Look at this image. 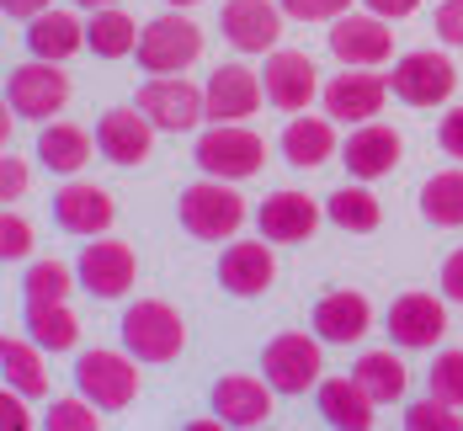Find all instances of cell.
Wrapping results in <instances>:
<instances>
[{
    "mask_svg": "<svg viewBox=\"0 0 463 431\" xmlns=\"http://www.w3.org/2000/svg\"><path fill=\"white\" fill-rule=\"evenodd\" d=\"M176 219L192 239H234L245 224V197L224 182V176H208V182H192L176 197Z\"/></svg>",
    "mask_w": 463,
    "mask_h": 431,
    "instance_id": "1",
    "label": "cell"
},
{
    "mask_svg": "<svg viewBox=\"0 0 463 431\" xmlns=\"http://www.w3.org/2000/svg\"><path fill=\"white\" fill-rule=\"evenodd\" d=\"M278 277V256H272V239H234L224 245V256H219V283L230 287L234 298H256V293H267Z\"/></svg>",
    "mask_w": 463,
    "mask_h": 431,
    "instance_id": "20",
    "label": "cell"
},
{
    "mask_svg": "<svg viewBox=\"0 0 463 431\" xmlns=\"http://www.w3.org/2000/svg\"><path fill=\"white\" fill-rule=\"evenodd\" d=\"M261 373L278 394H309L325 373V357H320V341L304 331H282L267 341L261 351Z\"/></svg>",
    "mask_w": 463,
    "mask_h": 431,
    "instance_id": "8",
    "label": "cell"
},
{
    "mask_svg": "<svg viewBox=\"0 0 463 431\" xmlns=\"http://www.w3.org/2000/svg\"><path fill=\"white\" fill-rule=\"evenodd\" d=\"M437 144H442L453 160H463V107H453V112L442 117V128H437Z\"/></svg>",
    "mask_w": 463,
    "mask_h": 431,
    "instance_id": "43",
    "label": "cell"
},
{
    "mask_svg": "<svg viewBox=\"0 0 463 431\" xmlns=\"http://www.w3.org/2000/svg\"><path fill=\"white\" fill-rule=\"evenodd\" d=\"M75 383L80 394L96 399L101 410H128L134 394H139V357L134 351H80L75 362Z\"/></svg>",
    "mask_w": 463,
    "mask_h": 431,
    "instance_id": "6",
    "label": "cell"
},
{
    "mask_svg": "<svg viewBox=\"0 0 463 431\" xmlns=\"http://www.w3.org/2000/svg\"><path fill=\"white\" fill-rule=\"evenodd\" d=\"M405 426L411 431H463V416L458 405H448V399H416L411 410H405Z\"/></svg>",
    "mask_w": 463,
    "mask_h": 431,
    "instance_id": "35",
    "label": "cell"
},
{
    "mask_svg": "<svg viewBox=\"0 0 463 431\" xmlns=\"http://www.w3.org/2000/svg\"><path fill=\"white\" fill-rule=\"evenodd\" d=\"M373 410H378V399H373L357 379H325L320 383V416L330 421V426L368 431L373 426Z\"/></svg>",
    "mask_w": 463,
    "mask_h": 431,
    "instance_id": "25",
    "label": "cell"
},
{
    "mask_svg": "<svg viewBox=\"0 0 463 431\" xmlns=\"http://www.w3.org/2000/svg\"><path fill=\"white\" fill-rule=\"evenodd\" d=\"M203 91H208V117L213 123H245L267 101V80L250 64H219Z\"/></svg>",
    "mask_w": 463,
    "mask_h": 431,
    "instance_id": "15",
    "label": "cell"
},
{
    "mask_svg": "<svg viewBox=\"0 0 463 431\" xmlns=\"http://www.w3.org/2000/svg\"><path fill=\"white\" fill-rule=\"evenodd\" d=\"M75 267H64V261H33L27 267V277H22V293L27 298H70L75 293Z\"/></svg>",
    "mask_w": 463,
    "mask_h": 431,
    "instance_id": "34",
    "label": "cell"
},
{
    "mask_svg": "<svg viewBox=\"0 0 463 431\" xmlns=\"http://www.w3.org/2000/svg\"><path fill=\"white\" fill-rule=\"evenodd\" d=\"M123 346L139 362H171L186 346V320L165 298H139V304L123 309Z\"/></svg>",
    "mask_w": 463,
    "mask_h": 431,
    "instance_id": "2",
    "label": "cell"
},
{
    "mask_svg": "<svg viewBox=\"0 0 463 431\" xmlns=\"http://www.w3.org/2000/svg\"><path fill=\"white\" fill-rule=\"evenodd\" d=\"M80 11H101V5H123V0H75Z\"/></svg>",
    "mask_w": 463,
    "mask_h": 431,
    "instance_id": "47",
    "label": "cell"
},
{
    "mask_svg": "<svg viewBox=\"0 0 463 431\" xmlns=\"http://www.w3.org/2000/svg\"><path fill=\"white\" fill-rule=\"evenodd\" d=\"M0 256H5V261L33 256V224H27L22 213H11V208H5V219H0Z\"/></svg>",
    "mask_w": 463,
    "mask_h": 431,
    "instance_id": "38",
    "label": "cell"
},
{
    "mask_svg": "<svg viewBox=\"0 0 463 431\" xmlns=\"http://www.w3.org/2000/svg\"><path fill=\"white\" fill-rule=\"evenodd\" d=\"M282 5L272 0H224V11H219V27H224V38H230L240 53H272L282 38Z\"/></svg>",
    "mask_w": 463,
    "mask_h": 431,
    "instance_id": "16",
    "label": "cell"
},
{
    "mask_svg": "<svg viewBox=\"0 0 463 431\" xmlns=\"http://www.w3.org/2000/svg\"><path fill=\"white\" fill-rule=\"evenodd\" d=\"M352 379L363 383L378 405H394V399H405V389H411V368H405L394 351H363L357 368H352Z\"/></svg>",
    "mask_w": 463,
    "mask_h": 431,
    "instance_id": "33",
    "label": "cell"
},
{
    "mask_svg": "<svg viewBox=\"0 0 463 431\" xmlns=\"http://www.w3.org/2000/svg\"><path fill=\"white\" fill-rule=\"evenodd\" d=\"M330 53L346 64V70H378L389 64L394 53V33H389V16H335L330 22Z\"/></svg>",
    "mask_w": 463,
    "mask_h": 431,
    "instance_id": "11",
    "label": "cell"
},
{
    "mask_svg": "<svg viewBox=\"0 0 463 431\" xmlns=\"http://www.w3.org/2000/svg\"><path fill=\"white\" fill-rule=\"evenodd\" d=\"M16 394H22V389H16ZM16 394H11V383H5V394H0V426L5 431H27L33 426V416H27V405H22Z\"/></svg>",
    "mask_w": 463,
    "mask_h": 431,
    "instance_id": "42",
    "label": "cell"
},
{
    "mask_svg": "<svg viewBox=\"0 0 463 431\" xmlns=\"http://www.w3.org/2000/svg\"><path fill=\"white\" fill-rule=\"evenodd\" d=\"M139 22L128 16V11H118V5H101L91 11V27H86V48H91L96 59H128V53H139Z\"/></svg>",
    "mask_w": 463,
    "mask_h": 431,
    "instance_id": "30",
    "label": "cell"
},
{
    "mask_svg": "<svg viewBox=\"0 0 463 431\" xmlns=\"http://www.w3.org/2000/svg\"><path fill=\"white\" fill-rule=\"evenodd\" d=\"M139 107L149 112L155 128L186 134V128H197V123L208 117V91H197L186 75H155V80H144Z\"/></svg>",
    "mask_w": 463,
    "mask_h": 431,
    "instance_id": "9",
    "label": "cell"
},
{
    "mask_svg": "<svg viewBox=\"0 0 463 431\" xmlns=\"http://www.w3.org/2000/svg\"><path fill=\"white\" fill-rule=\"evenodd\" d=\"M27 335L43 351H70L80 341V320H75L70 298H27Z\"/></svg>",
    "mask_w": 463,
    "mask_h": 431,
    "instance_id": "28",
    "label": "cell"
},
{
    "mask_svg": "<svg viewBox=\"0 0 463 431\" xmlns=\"http://www.w3.org/2000/svg\"><path fill=\"white\" fill-rule=\"evenodd\" d=\"M101 405L96 399H53V410H48V426L53 431H101V416H96Z\"/></svg>",
    "mask_w": 463,
    "mask_h": 431,
    "instance_id": "36",
    "label": "cell"
},
{
    "mask_svg": "<svg viewBox=\"0 0 463 431\" xmlns=\"http://www.w3.org/2000/svg\"><path fill=\"white\" fill-rule=\"evenodd\" d=\"M272 383L267 379H250V373H224V379L213 383V416L224 421V426H267L272 421Z\"/></svg>",
    "mask_w": 463,
    "mask_h": 431,
    "instance_id": "21",
    "label": "cell"
},
{
    "mask_svg": "<svg viewBox=\"0 0 463 431\" xmlns=\"http://www.w3.org/2000/svg\"><path fill=\"white\" fill-rule=\"evenodd\" d=\"M400 155H405V139L389 128V123H357L346 144H341V165L357 176V182H378V176H389L394 165H400Z\"/></svg>",
    "mask_w": 463,
    "mask_h": 431,
    "instance_id": "19",
    "label": "cell"
},
{
    "mask_svg": "<svg viewBox=\"0 0 463 431\" xmlns=\"http://www.w3.org/2000/svg\"><path fill=\"white\" fill-rule=\"evenodd\" d=\"M5 5V16H16V22H33V16H43L48 0H0Z\"/></svg>",
    "mask_w": 463,
    "mask_h": 431,
    "instance_id": "46",
    "label": "cell"
},
{
    "mask_svg": "<svg viewBox=\"0 0 463 431\" xmlns=\"http://www.w3.org/2000/svg\"><path fill=\"white\" fill-rule=\"evenodd\" d=\"M368 331H373L368 293H357V287H335V293H325L320 304H315V335L330 341V346H352V341H363Z\"/></svg>",
    "mask_w": 463,
    "mask_h": 431,
    "instance_id": "23",
    "label": "cell"
},
{
    "mask_svg": "<svg viewBox=\"0 0 463 431\" xmlns=\"http://www.w3.org/2000/svg\"><path fill=\"white\" fill-rule=\"evenodd\" d=\"M389 101V75H373V70H346L325 86V112L335 123H373Z\"/></svg>",
    "mask_w": 463,
    "mask_h": 431,
    "instance_id": "17",
    "label": "cell"
},
{
    "mask_svg": "<svg viewBox=\"0 0 463 431\" xmlns=\"http://www.w3.org/2000/svg\"><path fill=\"white\" fill-rule=\"evenodd\" d=\"M203 59V27L182 16L176 5L165 16H155L139 33V70L144 75H182L186 64Z\"/></svg>",
    "mask_w": 463,
    "mask_h": 431,
    "instance_id": "3",
    "label": "cell"
},
{
    "mask_svg": "<svg viewBox=\"0 0 463 431\" xmlns=\"http://www.w3.org/2000/svg\"><path fill=\"white\" fill-rule=\"evenodd\" d=\"M165 5H176V11H186V5H197V0H165Z\"/></svg>",
    "mask_w": 463,
    "mask_h": 431,
    "instance_id": "48",
    "label": "cell"
},
{
    "mask_svg": "<svg viewBox=\"0 0 463 431\" xmlns=\"http://www.w3.org/2000/svg\"><path fill=\"white\" fill-rule=\"evenodd\" d=\"M27 48H33V59L64 64V59H75V53L86 48V27H80L70 11H43V16L27 22Z\"/></svg>",
    "mask_w": 463,
    "mask_h": 431,
    "instance_id": "27",
    "label": "cell"
},
{
    "mask_svg": "<svg viewBox=\"0 0 463 431\" xmlns=\"http://www.w3.org/2000/svg\"><path fill=\"white\" fill-rule=\"evenodd\" d=\"M282 155H288V165H298V171L325 165V160L335 155V117H330V112H325V117H293V123L282 128Z\"/></svg>",
    "mask_w": 463,
    "mask_h": 431,
    "instance_id": "26",
    "label": "cell"
},
{
    "mask_svg": "<svg viewBox=\"0 0 463 431\" xmlns=\"http://www.w3.org/2000/svg\"><path fill=\"white\" fill-rule=\"evenodd\" d=\"M96 144L112 165H144L149 149H155V123H149L144 107H112L96 123Z\"/></svg>",
    "mask_w": 463,
    "mask_h": 431,
    "instance_id": "18",
    "label": "cell"
},
{
    "mask_svg": "<svg viewBox=\"0 0 463 431\" xmlns=\"http://www.w3.org/2000/svg\"><path fill=\"white\" fill-rule=\"evenodd\" d=\"M75 272H80V287H86L91 298H123L128 287L139 283V256H134V245H128V239L96 235V245L80 250Z\"/></svg>",
    "mask_w": 463,
    "mask_h": 431,
    "instance_id": "10",
    "label": "cell"
},
{
    "mask_svg": "<svg viewBox=\"0 0 463 431\" xmlns=\"http://www.w3.org/2000/svg\"><path fill=\"white\" fill-rule=\"evenodd\" d=\"M22 192H27V160H16V149H5L0 155V202L11 208Z\"/></svg>",
    "mask_w": 463,
    "mask_h": 431,
    "instance_id": "40",
    "label": "cell"
},
{
    "mask_svg": "<svg viewBox=\"0 0 463 431\" xmlns=\"http://www.w3.org/2000/svg\"><path fill=\"white\" fill-rule=\"evenodd\" d=\"M437 38L463 48V0H442L437 5Z\"/></svg>",
    "mask_w": 463,
    "mask_h": 431,
    "instance_id": "41",
    "label": "cell"
},
{
    "mask_svg": "<svg viewBox=\"0 0 463 431\" xmlns=\"http://www.w3.org/2000/svg\"><path fill=\"white\" fill-rule=\"evenodd\" d=\"M256 219H261V235L272 239V245H298V239H309L320 230V202L298 187H282L261 202Z\"/></svg>",
    "mask_w": 463,
    "mask_h": 431,
    "instance_id": "22",
    "label": "cell"
},
{
    "mask_svg": "<svg viewBox=\"0 0 463 431\" xmlns=\"http://www.w3.org/2000/svg\"><path fill=\"white\" fill-rule=\"evenodd\" d=\"M363 5H368L373 16H389V22H394V16H411L420 0H363Z\"/></svg>",
    "mask_w": 463,
    "mask_h": 431,
    "instance_id": "45",
    "label": "cell"
},
{
    "mask_svg": "<svg viewBox=\"0 0 463 431\" xmlns=\"http://www.w3.org/2000/svg\"><path fill=\"white\" fill-rule=\"evenodd\" d=\"M431 394L463 410V351H442L431 362Z\"/></svg>",
    "mask_w": 463,
    "mask_h": 431,
    "instance_id": "37",
    "label": "cell"
},
{
    "mask_svg": "<svg viewBox=\"0 0 463 431\" xmlns=\"http://www.w3.org/2000/svg\"><path fill=\"white\" fill-rule=\"evenodd\" d=\"M389 335L405 346V351H426V346H437L442 335H448V304L437 298V293H400L394 304H389Z\"/></svg>",
    "mask_w": 463,
    "mask_h": 431,
    "instance_id": "14",
    "label": "cell"
},
{
    "mask_svg": "<svg viewBox=\"0 0 463 431\" xmlns=\"http://www.w3.org/2000/svg\"><path fill=\"white\" fill-rule=\"evenodd\" d=\"M197 165H203V176H224V182H245V176H256L261 165H267V144L256 128H245V123H213L203 139H197V155H192Z\"/></svg>",
    "mask_w": 463,
    "mask_h": 431,
    "instance_id": "4",
    "label": "cell"
},
{
    "mask_svg": "<svg viewBox=\"0 0 463 431\" xmlns=\"http://www.w3.org/2000/svg\"><path fill=\"white\" fill-rule=\"evenodd\" d=\"M442 293H448L453 304H463V245L442 261Z\"/></svg>",
    "mask_w": 463,
    "mask_h": 431,
    "instance_id": "44",
    "label": "cell"
},
{
    "mask_svg": "<svg viewBox=\"0 0 463 431\" xmlns=\"http://www.w3.org/2000/svg\"><path fill=\"white\" fill-rule=\"evenodd\" d=\"M293 22H335L352 11V0H278Z\"/></svg>",
    "mask_w": 463,
    "mask_h": 431,
    "instance_id": "39",
    "label": "cell"
},
{
    "mask_svg": "<svg viewBox=\"0 0 463 431\" xmlns=\"http://www.w3.org/2000/svg\"><path fill=\"white\" fill-rule=\"evenodd\" d=\"M261 80H267V101H272L278 112H304V107L320 96V70H315V59L298 53V48H272Z\"/></svg>",
    "mask_w": 463,
    "mask_h": 431,
    "instance_id": "12",
    "label": "cell"
},
{
    "mask_svg": "<svg viewBox=\"0 0 463 431\" xmlns=\"http://www.w3.org/2000/svg\"><path fill=\"white\" fill-rule=\"evenodd\" d=\"M389 91L400 96L405 107H442L448 96L458 91V70H453L448 53H437V48H416V53L394 59Z\"/></svg>",
    "mask_w": 463,
    "mask_h": 431,
    "instance_id": "7",
    "label": "cell"
},
{
    "mask_svg": "<svg viewBox=\"0 0 463 431\" xmlns=\"http://www.w3.org/2000/svg\"><path fill=\"white\" fill-rule=\"evenodd\" d=\"M420 219L437 230H463V165L426 176L420 187Z\"/></svg>",
    "mask_w": 463,
    "mask_h": 431,
    "instance_id": "32",
    "label": "cell"
},
{
    "mask_svg": "<svg viewBox=\"0 0 463 431\" xmlns=\"http://www.w3.org/2000/svg\"><path fill=\"white\" fill-rule=\"evenodd\" d=\"M0 373H5V383L11 389H22L27 399H38V394H48V373H43V346L27 335H5L0 341Z\"/></svg>",
    "mask_w": 463,
    "mask_h": 431,
    "instance_id": "31",
    "label": "cell"
},
{
    "mask_svg": "<svg viewBox=\"0 0 463 431\" xmlns=\"http://www.w3.org/2000/svg\"><path fill=\"white\" fill-rule=\"evenodd\" d=\"M325 213H330V224H335V230H346V235H373V230L383 224L378 197H373L368 182H357V176L325 197Z\"/></svg>",
    "mask_w": 463,
    "mask_h": 431,
    "instance_id": "29",
    "label": "cell"
},
{
    "mask_svg": "<svg viewBox=\"0 0 463 431\" xmlns=\"http://www.w3.org/2000/svg\"><path fill=\"white\" fill-rule=\"evenodd\" d=\"M118 208H112V192L96 187V182H64L53 192V224L64 235H80V239H96L112 230Z\"/></svg>",
    "mask_w": 463,
    "mask_h": 431,
    "instance_id": "13",
    "label": "cell"
},
{
    "mask_svg": "<svg viewBox=\"0 0 463 431\" xmlns=\"http://www.w3.org/2000/svg\"><path fill=\"white\" fill-rule=\"evenodd\" d=\"M5 101H11V112L27 117V123H48V117H59L64 101H70V75H64V64H53V59L16 64L11 80H5Z\"/></svg>",
    "mask_w": 463,
    "mask_h": 431,
    "instance_id": "5",
    "label": "cell"
},
{
    "mask_svg": "<svg viewBox=\"0 0 463 431\" xmlns=\"http://www.w3.org/2000/svg\"><path fill=\"white\" fill-rule=\"evenodd\" d=\"M101 144L80 128V123H43L38 128V160H43L48 171H59V176H80L86 165H91V155Z\"/></svg>",
    "mask_w": 463,
    "mask_h": 431,
    "instance_id": "24",
    "label": "cell"
}]
</instances>
